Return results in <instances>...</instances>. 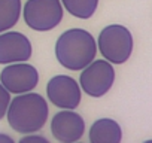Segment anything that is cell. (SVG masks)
Here are the masks:
<instances>
[{"instance_id":"12","label":"cell","mask_w":152,"mask_h":143,"mask_svg":"<svg viewBox=\"0 0 152 143\" xmlns=\"http://www.w3.org/2000/svg\"><path fill=\"white\" fill-rule=\"evenodd\" d=\"M69 14L76 18H91L99 6V0H61Z\"/></svg>"},{"instance_id":"11","label":"cell","mask_w":152,"mask_h":143,"mask_svg":"<svg viewBox=\"0 0 152 143\" xmlns=\"http://www.w3.org/2000/svg\"><path fill=\"white\" fill-rule=\"evenodd\" d=\"M21 15V0H0V33L12 28Z\"/></svg>"},{"instance_id":"7","label":"cell","mask_w":152,"mask_h":143,"mask_svg":"<svg viewBox=\"0 0 152 143\" xmlns=\"http://www.w3.org/2000/svg\"><path fill=\"white\" fill-rule=\"evenodd\" d=\"M46 94L51 103L61 109H75L81 103V87L66 75L54 76L46 85Z\"/></svg>"},{"instance_id":"9","label":"cell","mask_w":152,"mask_h":143,"mask_svg":"<svg viewBox=\"0 0 152 143\" xmlns=\"http://www.w3.org/2000/svg\"><path fill=\"white\" fill-rule=\"evenodd\" d=\"M31 57L30 40L18 33L8 31L0 34V64H11L27 61Z\"/></svg>"},{"instance_id":"5","label":"cell","mask_w":152,"mask_h":143,"mask_svg":"<svg viewBox=\"0 0 152 143\" xmlns=\"http://www.w3.org/2000/svg\"><path fill=\"white\" fill-rule=\"evenodd\" d=\"M82 70L79 84L91 97L104 96L115 82V70L107 60H93Z\"/></svg>"},{"instance_id":"2","label":"cell","mask_w":152,"mask_h":143,"mask_svg":"<svg viewBox=\"0 0 152 143\" xmlns=\"http://www.w3.org/2000/svg\"><path fill=\"white\" fill-rule=\"evenodd\" d=\"M48 104L45 98L34 93L17 96L8 107L6 116L12 130L24 134L39 131L48 119Z\"/></svg>"},{"instance_id":"4","label":"cell","mask_w":152,"mask_h":143,"mask_svg":"<svg viewBox=\"0 0 152 143\" xmlns=\"http://www.w3.org/2000/svg\"><path fill=\"white\" fill-rule=\"evenodd\" d=\"M63 20L60 0H27L24 6V21L36 31L55 28Z\"/></svg>"},{"instance_id":"6","label":"cell","mask_w":152,"mask_h":143,"mask_svg":"<svg viewBox=\"0 0 152 143\" xmlns=\"http://www.w3.org/2000/svg\"><path fill=\"white\" fill-rule=\"evenodd\" d=\"M0 82L12 94H24L36 88L39 82V73L33 66L26 64L24 61L11 63L3 69Z\"/></svg>"},{"instance_id":"15","label":"cell","mask_w":152,"mask_h":143,"mask_svg":"<svg viewBox=\"0 0 152 143\" xmlns=\"http://www.w3.org/2000/svg\"><path fill=\"white\" fill-rule=\"evenodd\" d=\"M0 142H5V143H14V139L5 134H0Z\"/></svg>"},{"instance_id":"14","label":"cell","mask_w":152,"mask_h":143,"mask_svg":"<svg viewBox=\"0 0 152 143\" xmlns=\"http://www.w3.org/2000/svg\"><path fill=\"white\" fill-rule=\"evenodd\" d=\"M20 142H21V143H37V142H40V143H48V140H46L45 137H40V136H27V137H23Z\"/></svg>"},{"instance_id":"1","label":"cell","mask_w":152,"mask_h":143,"mask_svg":"<svg viewBox=\"0 0 152 143\" xmlns=\"http://www.w3.org/2000/svg\"><path fill=\"white\" fill-rule=\"evenodd\" d=\"M97 45L91 33L82 28L64 31L55 43L58 63L69 70H82L96 60Z\"/></svg>"},{"instance_id":"3","label":"cell","mask_w":152,"mask_h":143,"mask_svg":"<svg viewBox=\"0 0 152 143\" xmlns=\"http://www.w3.org/2000/svg\"><path fill=\"white\" fill-rule=\"evenodd\" d=\"M97 48L109 63L122 64L130 58L133 52V36L127 27L112 24L102 30Z\"/></svg>"},{"instance_id":"8","label":"cell","mask_w":152,"mask_h":143,"mask_svg":"<svg viewBox=\"0 0 152 143\" xmlns=\"http://www.w3.org/2000/svg\"><path fill=\"white\" fill-rule=\"evenodd\" d=\"M51 131L58 142L72 143L78 142L85 131V122L81 115L75 113L73 109L58 112L51 121Z\"/></svg>"},{"instance_id":"13","label":"cell","mask_w":152,"mask_h":143,"mask_svg":"<svg viewBox=\"0 0 152 143\" xmlns=\"http://www.w3.org/2000/svg\"><path fill=\"white\" fill-rule=\"evenodd\" d=\"M9 103H11V93L2 85V82H0V119L6 115Z\"/></svg>"},{"instance_id":"10","label":"cell","mask_w":152,"mask_h":143,"mask_svg":"<svg viewBox=\"0 0 152 143\" xmlns=\"http://www.w3.org/2000/svg\"><path fill=\"white\" fill-rule=\"evenodd\" d=\"M122 139V130L119 124L110 118H102L91 125L90 140L91 143H119Z\"/></svg>"}]
</instances>
